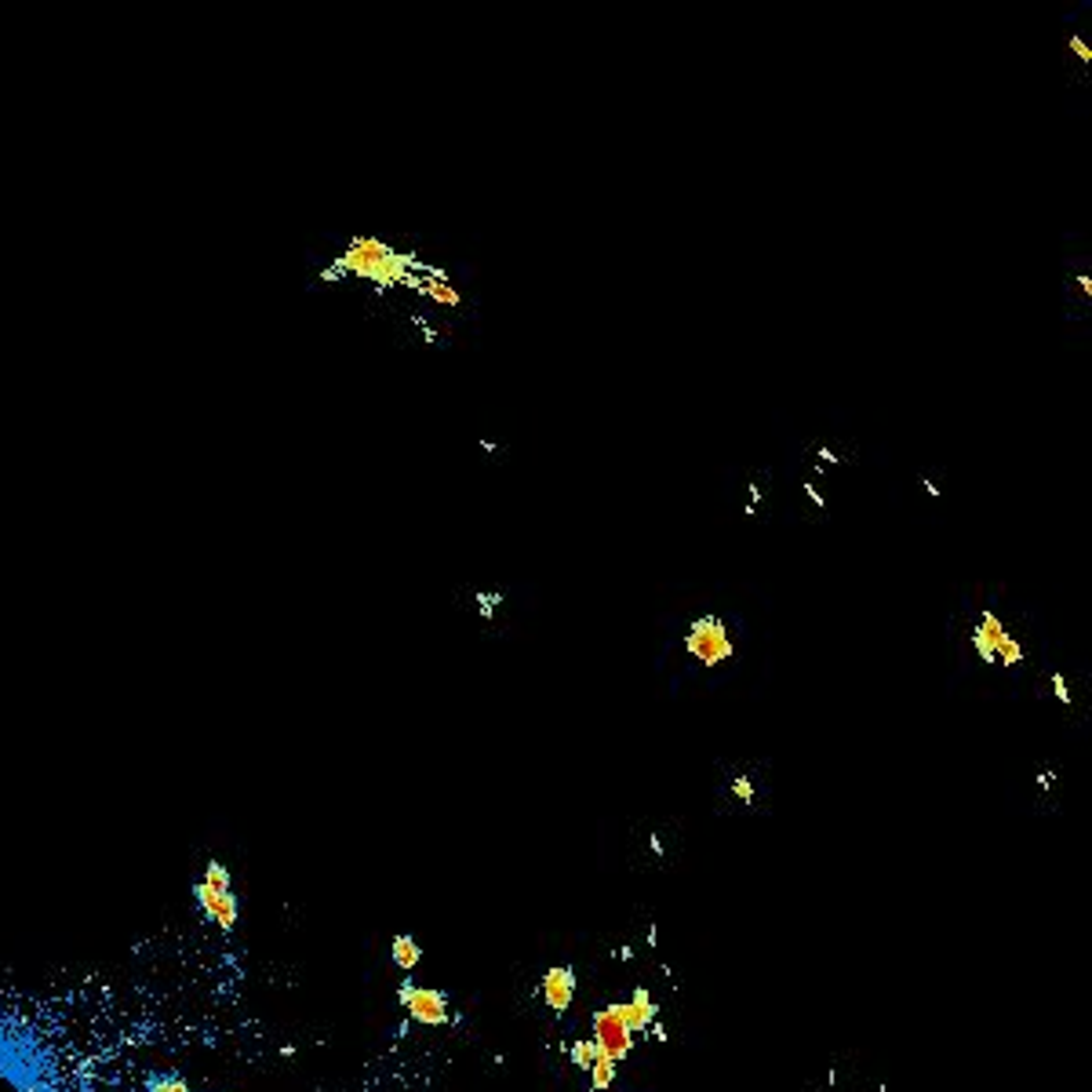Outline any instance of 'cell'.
Returning <instances> with one entry per match:
<instances>
[{
  "instance_id": "cell-1",
  "label": "cell",
  "mask_w": 1092,
  "mask_h": 1092,
  "mask_svg": "<svg viewBox=\"0 0 1092 1092\" xmlns=\"http://www.w3.org/2000/svg\"><path fill=\"white\" fill-rule=\"evenodd\" d=\"M663 660L685 663L699 678H725L750 656H758V634L772 627L768 597L758 586L699 583L674 594L660 612Z\"/></svg>"
},
{
  "instance_id": "cell-2",
  "label": "cell",
  "mask_w": 1092,
  "mask_h": 1092,
  "mask_svg": "<svg viewBox=\"0 0 1092 1092\" xmlns=\"http://www.w3.org/2000/svg\"><path fill=\"white\" fill-rule=\"evenodd\" d=\"M944 627L950 656L976 663L994 678L1034 670L1049 648L1042 612L998 580L958 583L950 590Z\"/></svg>"
},
{
  "instance_id": "cell-3",
  "label": "cell",
  "mask_w": 1092,
  "mask_h": 1092,
  "mask_svg": "<svg viewBox=\"0 0 1092 1092\" xmlns=\"http://www.w3.org/2000/svg\"><path fill=\"white\" fill-rule=\"evenodd\" d=\"M448 609L474 637L488 645H510L535 627L543 612V590L529 576H474L452 583Z\"/></svg>"
},
{
  "instance_id": "cell-4",
  "label": "cell",
  "mask_w": 1092,
  "mask_h": 1092,
  "mask_svg": "<svg viewBox=\"0 0 1092 1092\" xmlns=\"http://www.w3.org/2000/svg\"><path fill=\"white\" fill-rule=\"evenodd\" d=\"M867 463V441L852 430L842 419H823V423H809L787 437L783 448V470H794L805 478L827 481L845 488V478L856 474Z\"/></svg>"
},
{
  "instance_id": "cell-5",
  "label": "cell",
  "mask_w": 1092,
  "mask_h": 1092,
  "mask_svg": "<svg viewBox=\"0 0 1092 1092\" xmlns=\"http://www.w3.org/2000/svg\"><path fill=\"white\" fill-rule=\"evenodd\" d=\"M1059 331L1071 350L1092 343V241L1081 230L1059 237Z\"/></svg>"
},
{
  "instance_id": "cell-6",
  "label": "cell",
  "mask_w": 1092,
  "mask_h": 1092,
  "mask_svg": "<svg viewBox=\"0 0 1092 1092\" xmlns=\"http://www.w3.org/2000/svg\"><path fill=\"white\" fill-rule=\"evenodd\" d=\"M721 507L736 525L772 529L779 521V459H746L721 470Z\"/></svg>"
},
{
  "instance_id": "cell-7",
  "label": "cell",
  "mask_w": 1092,
  "mask_h": 1092,
  "mask_svg": "<svg viewBox=\"0 0 1092 1092\" xmlns=\"http://www.w3.org/2000/svg\"><path fill=\"white\" fill-rule=\"evenodd\" d=\"M1059 30V88L1071 110L1092 102V0H1078L1063 12Z\"/></svg>"
},
{
  "instance_id": "cell-8",
  "label": "cell",
  "mask_w": 1092,
  "mask_h": 1092,
  "mask_svg": "<svg viewBox=\"0 0 1092 1092\" xmlns=\"http://www.w3.org/2000/svg\"><path fill=\"white\" fill-rule=\"evenodd\" d=\"M398 1001L404 1005V1012L412 1016L415 1024L423 1027H445L452 1020V1005H448V994L437 991V987H419V983H401L398 987Z\"/></svg>"
},
{
  "instance_id": "cell-9",
  "label": "cell",
  "mask_w": 1092,
  "mask_h": 1092,
  "mask_svg": "<svg viewBox=\"0 0 1092 1092\" xmlns=\"http://www.w3.org/2000/svg\"><path fill=\"white\" fill-rule=\"evenodd\" d=\"M590 1027H594L597 1053H605V1056L615 1059V1063H619V1059H627L630 1053H634V1030L627 1027L619 1005H605V1009H597L594 1020H590Z\"/></svg>"
},
{
  "instance_id": "cell-10",
  "label": "cell",
  "mask_w": 1092,
  "mask_h": 1092,
  "mask_svg": "<svg viewBox=\"0 0 1092 1092\" xmlns=\"http://www.w3.org/2000/svg\"><path fill=\"white\" fill-rule=\"evenodd\" d=\"M721 797L740 805V809H758L762 805V772L758 765H728L725 783H721Z\"/></svg>"
},
{
  "instance_id": "cell-11",
  "label": "cell",
  "mask_w": 1092,
  "mask_h": 1092,
  "mask_svg": "<svg viewBox=\"0 0 1092 1092\" xmlns=\"http://www.w3.org/2000/svg\"><path fill=\"white\" fill-rule=\"evenodd\" d=\"M910 492L918 496V503L932 510V507H944L950 499V466L944 463H922L914 474H910Z\"/></svg>"
},
{
  "instance_id": "cell-12",
  "label": "cell",
  "mask_w": 1092,
  "mask_h": 1092,
  "mask_svg": "<svg viewBox=\"0 0 1092 1092\" xmlns=\"http://www.w3.org/2000/svg\"><path fill=\"white\" fill-rule=\"evenodd\" d=\"M194 899H197V907L204 910L222 932H233L237 918H241V907H237L233 889H216V885H208V881H197V885H194Z\"/></svg>"
},
{
  "instance_id": "cell-13",
  "label": "cell",
  "mask_w": 1092,
  "mask_h": 1092,
  "mask_svg": "<svg viewBox=\"0 0 1092 1092\" xmlns=\"http://www.w3.org/2000/svg\"><path fill=\"white\" fill-rule=\"evenodd\" d=\"M543 1001L554 1012H564L576 998V969L572 965H550L543 976Z\"/></svg>"
},
{
  "instance_id": "cell-14",
  "label": "cell",
  "mask_w": 1092,
  "mask_h": 1092,
  "mask_svg": "<svg viewBox=\"0 0 1092 1092\" xmlns=\"http://www.w3.org/2000/svg\"><path fill=\"white\" fill-rule=\"evenodd\" d=\"M619 1012H623V1020H627V1027L634 1034H645L648 1027L656 1024L660 1005H656V998H652L648 987H637V991L630 994V1001H619Z\"/></svg>"
},
{
  "instance_id": "cell-15",
  "label": "cell",
  "mask_w": 1092,
  "mask_h": 1092,
  "mask_svg": "<svg viewBox=\"0 0 1092 1092\" xmlns=\"http://www.w3.org/2000/svg\"><path fill=\"white\" fill-rule=\"evenodd\" d=\"M390 958H394V965H398L401 973H412L415 965L423 961V947L415 944L412 936H394V944H390Z\"/></svg>"
},
{
  "instance_id": "cell-16",
  "label": "cell",
  "mask_w": 1092,
  "mask_h": 1092,
  "mask_svg": "<svg viewBox=\"0 0 1092 1092\" xmlns=\"http://www.w3.org/2000/svg\"><path fill=\"white\" fill-rule=\"evenodd\" d=\"M478 455L488 466H507L513 459V448L507 441H496V437H481L478 441Z\"/></svg>"
},
{
  "instance_id": "cell-17",
  "label": "cell",
  "mask_w": 1092,
  "mask_h": 1092,
  "mask_svg": "<svg viewBox=\"0 0 1092 1092\" xmlns=\"http://www.w3.org/2000/svg\"><path fill=\"white\" fill-rule=\"evenodd\" d=\"M586 1075H590V1089H594V1092L612 1089V1081H615V1059H609L605 1053H597L594 1067H590Z\"/></svg>"
},
{
  "instance_id": "cell-18",
  "label": "cell",
  "mask_w": 1092,
  "mask_h": 1092,
  "mask_svg": "<svg viewBox=\"0 0 1092 1092\" xmlns=\"http://www.w3.org/2000/svg\"><path fill=\"white\" fill-rule=\"evenodd\" d=\"M568 1059H572L580 1071H590V1067H594V1059H597L594 1038H576V1042L568 1045Z\"/></svg>"
},
{
  "instance_id": "cell-19",
  "label": "cell",
  "mask_w": 1092,
  "mask_h": 1092,
  "mask_svg": "<svg viewBox=\"0 0 1092 1092\" xmlns=\"http://www.w3.org/2000/svg\"><path fill=\"white\" fill-rule=\"evenodd\" d=\"M146 1092H194L179 1075H149Z\"/></svg>"
},
{
  "instance_id": "cell-20",
  "label": "cell",
  "mask_w": 1092,
  "mask_h": 1092,
  "mask_svg": "<svg viewBox=\"0 0 1092 1092\" xmlns=\"http://www.w3.org/2000/svg\"><path fill=\"white\" fill-rule=\"evenodd\" d=\"M204 881H208V885H216V889H233L230 871H226V867H222L219 860H212L208 867H204Z\"/></svg>"
},
{
  "instance_id": "cell-21",
  "label": "cell",
  "mask_w": 1092,
  "mask_h": 1092,
  "mask_svg": "<svg viewBox=\"0 0 1092 1092\" xmlns=\"http://www.w3.org/2000/svg\"><path fill=\"white\" fill-rule=\"evenodd\" d=\"M648 852H652L656 860H663V856H666V845H663L660 830H648Z\"/></svg>"
},
{
  "instance_id": "cell-22",
  "label": "cell",
  "mask_w": 1092,
  "mask_h": 1092,
  "mask_svg": "<svg viewBox=\"0 0 1092 1092\" xmlns=\"http://www.w3.org/2000/svg\"><path fill=\"white\" fill-rule=\"evenodd\" d=\"M648 1030H652V1038H656V1042H666V1038H670V1034H666V1027H663L660 1020L648 1027Z\"/></svg>"
}]
</instances>
